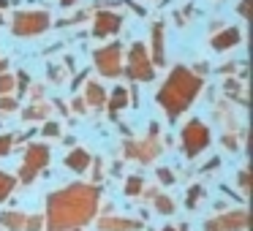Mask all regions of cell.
Here are the masks:
<instances>
[{
	"instance_id": "1",
	"label": "cell",
	"mask_w": 253,
	"mask_h": 231,
	"mask_svg": "<svg viewBox=\"0 0 253 231\" xmlns=\"http://www.w3.org/2000/svg\"><path fill=\"white\" fill-rule=\"evenodd\" d=\"M98 207V188L95 185H68L46 198V223L49 231L79 229L95 215Z\"/></svg>"
},
{
	"instance_id": "2",
	"label": "cell",
	"mask_w": 253,
	"mask_h": 231,
	"mask_svg": "<svg viewBox=\"0 0 253 231\" xmlns=\"http://www.w3.org/2000/svg\"><path fill=\"white\" fill-rule=\"evenodd\" d=\"M199 90H202V79L193 71H188V68L177 66L169 74L166 84L158 90V104L169 112V117H177L196 101Z\"/></svg>"
},
{
	"instance_id": "3",
	"label": "cell",
	"mask_w": 253,
	"mask_h": 231,
	"mask_svg": "<svg viewBox=\"0 0 253 231\" xmlns=\"http://www.w3.org/2000/svg\"><path fill=\"white\" fill-rule=\"evenodd\" d=\"M46 163H49V147L46 144H30L28 153H25L22 169H19V180L33 182L36 174H41L46 169Z\"/></svg>"
},
{
	"instance_id": "4",
	"label": "cell",
	"mask_w": 253,
	"mask_h": 231,
	"mask_svg": "<svg viewBox=\"0 0 253 231\" xmlns=\"http://www.w3.org/2000/svg\"><path fill=\"white\" fill-rule=\"evenodd\" d=\"M207 144H210V131L202 120H191L182 128V153L188 158H196Z\"/></svg>"
},
{
	"instance_id": "5",
	"label": "cell",
	"mask_w": 253,
	"mask_h": 231,
	"mask_svg": "<svg viewBox=\"0 0 253 231\" xmlns=\"http://www.w3.org/2000/svg\"><path fill=\"white\" fill-rule=\"evenodd\" d=\"M126 74L133 79V82H150V79L155 77V68H153V63H150V57H147L144 44H133L131 46V57H128Z\"/></svg>"
},
{
	"instance_id": "6",
	"label": "cell",
	"mask_w": 253,
	"mask_h": 231,
	"mask_svg": "<svg viewBox=\"0 0 253 231\" xmlns=\"http://www.w3.org/2000/svg\"><path fill=\"white\" fill-rule=\"evenodd\" d=\"M49 28V14L46 11H19L14 17V33L28 38V36H39Z\"/></svg>"
},
{
	"instance_id": "7",
	"label": "cell",
	"mask_w": 253,
	"mask_h": 231,
	"mask_svg": "<svg viewBox=\"0 0 253 231\" xmlns=\"http://www.w3.org/2000/svg\"><path fill=\"white\" fill-rule=\"evenodd\" d=\"M93 60H95V68H98L104 77H109V79L120 77V71H123V49H120V44H109V46H104V49H98L93 55Z\"/></svg>"
},
{
	"instance_id": "8",
	"label": "cell",
	"mask_w": 253,
	"mask_h": 231,
	"mask_svg": "<svg viewBox=\"0 0 253 231\" xmlns=\"http://www.w3.org/2000/svg\"><path fill=\"white\" fill-rule=\"evenodd\" d=\"M204 229L207 231H245L248 229V212L245 209L226 212V215H220L218 220H207Z\"/></svg>"
},
{
	"instance_id": "9",
	"label": "cell",
	"mask_w": 253,
	"mask_h": 231,
	"mask_svg": "<svg viewBox=\"0 0 253 231\" xmlns=\"http://www.w3.org/2000/svg\"><path fill=\"white\" fill-rule=\"evenodd\" d=\"M123 25V17L120 14H112V11H101L95 14V25H93V36L95 38H106V36L117 33Z\"/></svg>"
},
{
	"instance_id": "10",
	"label": "cell",
	"mask_w": 253,
	"mask_h": 231,
	"mask_svg": "<svg viewBox=\"0 0 253 231\" xmlns=\"http://www.w3.org/2000/svg\"><path fill=\"white\" fill-rule=\"evenodd\" d=\"M240 38H242L240 28H229V30H223L220 36H215V38H212V46H215L218 52H223V49H229V46L240 44Z\"/></svg>"
},
{
	"instance_id": "11",
	"label": "cell",
	"mask_w": 253,
	"mask_h": 231,
	"mask_svg": "<svg viewBox=\"0 0 253 231\" xmlns=\"http://www.w3.org/2000/svg\"><path fill=\"white\" fill-rule=\"evenodd\" d=\"M101 231H136L139 223L136 220H123V218H104L98 223Z\"/></svg>"
},
{
	"instance_id": "12",
	"label": "cell",
	"mask_w": 253,
	"mask_h": 231,
	"mask_svg": "<svg viewBox=\"0 0 253 231\" xmlns=\"http://www.w3.org/2000/svg\"><path fill=\"white\" fill-rule=\"evenodd\" d=\"M153 63L155 66H164L166 55H164V25H155L153 28Z\"/></svg>"
},
{
	"instance_id": "13",
	"label": "cell",
	"mask_w": 253,
	"mask_h": 231,
	"mask_svg": "<svg viewBox=\"0 0 253 231\" xmlns=\"http://www.w3.org/2000/svg\"><path fill=\"white\" fill-rule=\"evenodd\" d=\"M66 166L71 171H84L90 166V153H87V150H74V153H68Z\"/></svg>"
},
{
	"instance_id": "14",
	"label": "cell",
	"mask_w": 253,
	"mask_h": 231,
	"mask_svg": "<svg viewBox=\"0 0 253 231\" xmlns=\"http://www.w3.org/2000/svg\"><path fill=\"white\" fill-rule=\"evenodd\" d=\"M158 153H161L158 144H153V147H136L133 142L128 144V155H133V158H139V160H153Z\"/></svg>"
},
{
	"instance_id": "15",
	"label": "cell",
	"mask_w": 253,
	"mask_h": 231,
	"mask_svg": "<svg viewBox=\"0 0 253 231\" xmlns=\"http://www.w3.org/2000/svg\"><path fill=\"white\" fill-rule=\"evenodd\" d=\"M25 223H28V218H25L22 212H6L3 215V226H8L11 231H25Z\"/></svg>"
},
{
	"instance_id": "16",
	"label": "cell",
	"mask_w": 253,
	"mask_h": 231,
	"mask_svg": "<svg viewBox=\"0 0 253 231\" xmlns=\"http://www.w3.org/2000/svg\"><path fill=\"white\" fill-rule=\"evenodd\" d=\"M87 101L93 106H104L106 104V93L101 90V84H90L87 87Z\"/></svg>"
},
{
	"instance_id": "17",
	"label": "cell",
	"mask_w": 253,
	"mask_h": 231,
	"mask_svg": "<svg viewBox=\"0 0 253 231\" xmlns=\"http://www.w3.org/2000/svg\"><path fill=\"white\" fill-rule=\"evenodd\" d=\"M126 104H128V90L117 87L115 93H112V104H109V109H112V112H117V109H123Z\"/></svg>"
},
{
	"instance_id": "18",
	"label": "cell",
	"mask_w": 253,
	"mask_h": 231,
	"mask_svg": "<svg viewBox=\"0 0 253 231\" xmlns=\"http://www.w3.org/2000/svg\"><path fill=\"white\" fill-rule=\"evenodd\" d=\"M11 191H14V177H8V174L0 171V201H3Z\"/></svg>"
},
{
	"instance_id": "19",
	"label": "cell",
	"mask_w": 253,
	"mask_h": 231,
	"mask_svg": "<svg viewBox=\"0 0 253 231\" xmlns=\"http://www.w3.org/2000/svg\"><path fill=\"white\" fill-rule=\"evenodd\" d=\"M142 185H144L142 177H131V180L126 182V193H128V196H136V193L142 191Z\"/></svg>"
},
{
	"instance_id": "20",
	"label": "cell",
	"mask_w": 253,
	"mask_h": 231,
	"mask_svg": "<svg viewBox=\"0 0 253 231\" xmlns=\"http://www.w3.org/2000/svg\"><path fill=\"white\" fill-rule=\"evenodd\" d=\"M158 212L171 215V212H174V201H171V198H166V196H161L158 198Z\"/></svg>"
},
{
	"instance_id": "21",
	"label": "cell",
	"mask_w": 253,
	"mask_h": 231,
	"mask_svg": "<svg viewBox=\"0 0 253 231\" xmlns=\"http://www.w3.org/2000/svg\"><path fill=\"white\" fill-rule=\"evenodd\" d=\"M11 144H14V136H0V155L11 153Z\"/></svg>"
},
{
	"instance_id": "22",
	"label": "cell",
	"mask_w": 253,
	"mask_h": 231,
	"mask_svg": "<svg viewBox=\"0 0 253 231\" xmlns=\"http://www.w3.org/2000/svg\"><path fill=\"white\" fill-rule=\"evenodd\" d=\"M14 90V77H0V95Z\"/></svg>"
},
{
	"instance_id": "23",
	"label": "cell",
	"mask_w": 253,
	"mask_h": 231,
	"mask_svg": "<svg viewBox=\"0 0 253 231\" xmlns=\"http://www.w3.org/2000/svg\"><path fill=\"white\" fill-rule=\"evenodd\" d=\"M60 133V125L57 122H49V125H44V136H57Z\"/></svg>"
},
{
	"instance_id": "24",
	"label": "cell",
	"mask_w": 253,
	"mask_h": 231,
	"mask_svg": "<svg viewBox=\"0 0 253 231\" xmlns=\"http://www.w3.org/2000/svg\"><path fill=\"white\" fill-rule=\"evenodd\" d=\"M158 180H161V182H166V185H169V182L174 180V177H171V171H169V169H158Z\"/></svg>"
},
{
	"instance_id": "25",
	"label": "cell",
	"mask_w": 253,
	"mask_h": 231,
	"mask_svg": "<svg viewBox=\"0 0 253 231\" xmlns=\"http://www.w3.org/2000/svg\"><path fill=\"white\" fill-rule=\"evenodd\" d=\"M199 196H202V188L196 185V188H193V191H191V196H188V207H193V204H196V198H199Z\"/></svg>"
},
{
	"instance_id": "26",
	"label": "cell",
	"mask_w": 253,
	"mask_h": 231,
	"mask_svg": "<svg viewBox=\"0 0 253 231\" xmlns=\"http://www.w3.org/2000/svg\"><path fill=\"white\" fill-rule=\"evenodd\" d=\"M0 109H17V101L14 98H0Z\"/></svg>"
},
{
	"instance_id": "27",
	"label": "cell",
	"mask_w": 253,
	"mask_h": 231,
	"mask_svg": "<svg viewBox=\"0 0 253 231\" xmlns=\"http://www.w3.org/2000/svg\"><path fill=\"white\" fill-rule=\"evenodd\" d=\"M240 185H242V191L248 193V171H242V174H240Z\"/></svg>"
},
{
	"instance_id": "28",
	"label": "cell",
	"mask_w": 253,
	"mask_h": 231,
	"mask_svg": "<svg viewBox=\"0 0 253 231\" xmlns=\"http://www.w3.org/2000/svg\"><path fill=\"white\" fill-rule=\"evenodd\" d=\"M240 14H242V17H248V0H242V3H240Z\"/></svg>"
},
{
	"instance_id": "29",
	"label": "cell",
	"mask_w": 253,
	"mask_h": 231,
	"mask_svg": "<svg viewBox=\"0 0 253 231\" xmlns=\"http://www.w3.org/2000/svg\"><path fill=\"white\" fill-rule=\"evenodd\" d=\"M60 3H63V6H71V3H74V0H60Z\"/></svg>"
},
{
	"instance_id": "30",
	"label": "cell",
	"mask_w": 253,
	"mask_h": 231,
	"mask_svg": "<svg viewBox=\"0 0 253 231\" xmlns=\"http://www.w3.org/2000/svg\"><path fill=\"white\" fill-rule=\"evenodd\" d=\"M0 8H6V0H0Z\"/></svg>"
},
{
	"instance_id": "31",
	"label": "cell",
	"mask_w": 253,
	"mask_h": 231,
	"mask_svg": "<svg viewBox=\"0 0 253 231\" xmlns=\"http://www.w3.org/2000/svg\"><path fill=\"white\" fill-rule=\"evenodd\" d=\"M164 231H177V229H164Z\"/></svg>"
}]
</instances>
